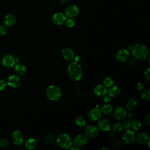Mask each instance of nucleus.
<instances>
[{
  "label": "nucleus",
  "instance_id": "7",
  "mask_svg": "<svg viewBox=\"0 0 150 150\" xmlns=\"http://www.w3.org/2000/svg\"><path fill=\"white\" fill-rule=\"evenodd\" d=\"M88 137L86 134H80L77 135L73 141L75 146L80 148L85 146L88 142Z\"/></svg>",
  "mask_w": 150,
  "mask_h": 150
},
{
  "label": "nucleus",
  "instance_id": "37",
  "mask_svg": "<svg viewBox=\"0 0 150 150\" xmlns=\"http://www.w3.org/2000/svg\"><path fill=\"white\" fill-rule=\"evenodd\" d=\"M144 77L145 78L149 81L150 80V68L148 67L145 71H144Z\"/></svg>",
  "mask_w": 150,
  "mask_h": 150
},
{
  "label": "nucleus",
  "instance_id": "14",
  "mask_svg": "<svg viewBox=\"0 0 150 150\" xmlns=\"http://www.w3.org/2000/svg\"><path fill=\"white\" fill-rule=\"evenodd\" d=\"M127 115V110L122 107H117L114 112V116L115 118L118 120H122L124 119Z\"/></svg>",
  "mask_w": 150,
  "mask_h": 150
},
{
  "label": "nucleus",
  "instance_id": "5",
  "mask_svg": "<svg viewBox=\"0 0 150 150\" xmlns=\"http://www.w3.org/2000/svg\"><path fill=\"white\" fill-rule=\"evenodd\" d=\"M79 13V9L77 5L71 4L69 5L65 9V15L69 18H74Z\"/></svg>",
  "mask_w": 150,
  "mask_h": 150
},
{
  "label": "nucleus",
  "instance_id": "17",
  "mask_svg": "<svg viewBox=\"0 0 150 150\" xmlns=\"http://www.w3.org/2000/svg\"><path fill=\"white\" fill-rule=\"evenodd\" d=\"M98 128L103 131H109L111 129V123L105 118L100 120L97 122Z\"/></svg>",
  "mask_w": 150,
  "mask_h": 150
},
{
  "label": "nucleus",
  "instance_id": "33",
  "mask_svg": "<svg viewBox=\"0 0 150 150\" xmlns=\"http://www.w3.org/2000/svg\"><path fill=\"white\" fill-rule=\"evenodd\" d=\"M64 23L66 25V26L67 27V28H71L72 27L74 26V24H75V22L73 20V18H66L65 22H64Z\"/></svg>",
  "mask_w": 150,
  "mask_h": 150
},
{
  "label": "nucleus",
  "instance_id": "9",
  "mask_svg": "<svg viewBox=\"0 0 150 150\" xmlns=\"http://www.w3.org/2000/svg\"><path fill=\"white\" fill-rule=\"evenodd\" d=\"M2 65L6 68H11L15 64V59L10 54H5L2 59Z\"/></svg>",
  "mask_w": 150,
  "mask_h": 150
},
{
  "label": "nucleus",
  "instance_id": "2",
  "mask_svg": "<svg viewBox=\"0 0 150 150\" xmlns=\"http://www.w3.org/2000/svg\"><path fill=\"white\" fill-rule=\"evenodd\" d=\"M133 56L138 60H144L149 54V50L146 46L141 43H137L132 47Z\"/></svg>",
  "mask_w": 150,
  "mask_h": 150
},
{
  "label": "nucleus",
  "instance_id": "18",
  "mask_svg": "<svg viewBox=\"0 0 150 150\" xmlns=\"http://www.w3.org/2000/svg\"><path fill=\"white\" fill-rule=\"evenodd\" d=\"M101 116V111L98 108L95 107L91 108L88 112V118L90 120L95 121L100 119Z\"/></svg>",
  "mask_w": 150,
  "mask_h": 150
},
{
  "label": "nucleus",
  "instance_id": "1",
  "mask_svg": "<svg viewBox=\"0 0 150 150\" xmlns=\"http://www.w3.org/2000/svg\"><path fill=\"white\" fill-rule=\"evenodd\" d=\"M67 74L73 81H79L82 77L83 70L81 65L76 62L70 63L67 67Z\"/></svg>",
  "mask_w": 150,
  "mask_h": 150
},
{
  "label": "nucleus",
  "instance_id": "22",
  "mask_svg": "<svg viewBox=\"0 0 150 150\" xmlns=\"http://www.w3.org/2000/svg\"><path fill=\"white\" fill-rule=\"evenodd\" d=\"M37 142L36 139L33 138H30L28 139L25 144V148L28 150H32L36 147Z\"/></svg>",
  "mask_w": 150,
  "mask_h": 150
},
{
  "label": "nucleus",
  "instance_id": "3",
  "mask_svg": "<svg viewBox=\"0 0 150 150\" xmlns=\"http://www.w3.org/2000/svg\"><path fill=\"white\" fill-rule=\"evenodd\" d=\"M46 96L47 98L52 101L58 100L61 96V90L59 87L55 85H50L46 89Z\"/></svg>",
  "mask_w": 150,
  "mask_h": 150
},
{
  "label": "nucleus",
  "instance_id": "24",
  "mask_svg": "<svg viewBox=\"0 0 150 150\" xmlns=\"http://www.w3.org/2000/svg\"><path fill=\"white\" fill-rule=\"evenodd\" d=\"M14 66V70L17 74L19 75H23L26 73V67L23 64L18 63L16 64Z\"/></svg>",
  "mask_w": 150,
  "mask_h": 150
},
{
  "label": "nucleus",
  "instance_id": "32",
  "mask_svg": "<svg viewBox=\"0 0 150 150\" xmlns=\"http://www.w3.org/2000/svg\"><path fill=\"white\" fill-rule=\"evenodd\" d=\"M123 145V143H122V141H121V140H115L113 142H112V146L114 149H120Z\"/></svg>",
  "mask_w": 150,
  "mask_h": 150
},
{
  "label": "nucleus",
  "instance_id": "11",
  "mask_svg": "<svg viewBox=\"0 0 150 150\" xmlns=\"http://www.w3.org/2000/svg\"><path fill=\"white\" fill-rule=\"evenodd\" d=\"M66 19V15L62 12H56L52 16V22L56 25H61L64 23Z\"/></svg>",
  "mask_w": 150,
  "mask_h": 150
},
{
  "label": "nucleus",
  "instance_id": "42",
  "mask_svg": "<svg viewBox=\"0 0 150 150\" xmlns=\"http://www.w3.org/2000/svg\"><path fill=\"white\" fill-rule=\"evenodd\" d=\"M145 123H146L147 125H148L150 124V115H148L145 117Z\"/></svg>",
  "mask_w": 150,
  "mask_h": 150
},
{
  "label": "nucleus",
  "instance_id": "31",
  "mask_svg": "<svg viewBox=\"0 0 150 150\" xmlns=\"http://www.w3.org/2000/svg\"><path fill=\"white\" fill-rule=\"evenodd\" d=\"M141 97L143 100H146V101H148L150 98V91H149V90L148 89L144 90L141 93Z\"/></svg>",
  "mask_w": 150,
  "mask_h": 150
},
{
  "label": "nucleus",
  "instance_id": "23",
  "mask_svg": "<svg viewBox=\"0 0 150 150\" xmlns=\"http://www.w3.org/2000/svg\"><path fill=\"white\" fill-rule=\"evenodd\" d=\"M138 105V100L135 98H130L127 104H126V107L129 110V111H132L134 110Z\"/></svg>",
  "mask_w": 150,
  "mask_h": 150
},
{
  "label": "nucleus",
  "instance_id": "15",
  "mask_svg": "<svg viewBox=\"0 0 150 150\" xmlns=\"http://www.w3.org/2000/svg\"><path fill=\"white\" fill-rule=\"evenodd\" d=\"M129 51L126 49H121L119 50L116 54V58L118 61L120 62H125L129 57Z\"/></svg>",
  "mask_w": 150,
  "mask_h": 150
},
{
  "label": "nucleus",
  "instance_id": "25",
  "mask_svg": "<svg viewBox=\"0 0 150 150\" xmlns=\"http://www.w3.org/2000/svg\"><path fill=\"white\" fill-rule=\"evenodd\" d=\"M100 110L102 112H103V114L108 115V114H111L113 112L114 109H113V107L111 104L107 103L101 107Z\"/></svg>",
  "mask_w": 150,
  "mask_h": 150
},
{
  "label": "nucleus",
  "instance_id": "29",
  "mask_svg": "<svg viewBox=\"0 0 150 150\" xmlns=\"http://www.w3.org/2000/svg\"><path fill=\"white\" fill-rule=\"evenodd\" d=\"M54 135L52 134L49 133L45 135L43 138V142L46 144H50L52 142H53V141H54Z\"/></svg>",
  "mask_w": 150,
  "mask_h": 150
},
{
  "label": "nucleus",
  "instance_id": "27",
  "mask_svg": "<svg viewBox=\"0 0 150 150\" xmlns=\"http://www.w3.org/2000/svg\"><path fill=\"white\" fill-rule=\"evenodd\" d=\"M75 124L79 127H84L86 125V120L82 116H78L75 119Z\"/></svg>",
  "mask_w": 150,
  "mask_h": 150
},
{
  "label": "nucleus",
  "instance_id": "30",
  "mask_svg": "<svg viewBox=\"0 0 150 150\" xmlns=\"http://www.w3.org/2000/svg\"><path fill=\"white\" fill-rule=\"evenodd\" d=\"M104 86L105 87H110L114 84V80L111 77H107L104 80Z\"/></svg>",
  "mask_w": 150,
  "mask_h": 150
},
{
  "label": "nucleus",
  "instance_id": "36",
  "mask_svg": "<svg viewBox=\"0 0 150 150\" xmlns=\"http://www.w3.org/2000/svg\"><path fill=\"white\" fill-rule=\"evenodd\" d=\"M9 145V141L6 139H1L0 140V146L2 148L6 147Z\"/></svg>",
  "mask_w": 150,
  "mask_h": 150
},
{
  "label": "nucleus",
  "instance_id": "13",
  "mask_svg": "<svg viewBox=\"0 0 150 150\" xmlns=\"http://www.w3.org/2000/svg\"><path fill=\"white\" fill-rule=\"evenodd\" d=\"M135 139L139 144H146L149 139V134L148 132H141L135 136Z\"/></svg>",
  "mask_w": 150,
  "mask_h": 150
},
{
  "label": "nucleus",
  "instance_id": "35",
  "mask_svg": "<svg viewBox=\"0 0 150 150\" xmlns=\"http://www.w3.org/2000/svg\"><path fill=\"white\" fill-rule=\"evenodd\" d=\"M8 29L6 26L0 25V36H4L7 33Z\"/></svg>",
  "mask_w": 150,
  "mask_h": 150
},
{
  "label": "nucleus",
  "instance_id": "6",
  "mask_svg": "<svg viewBox=\"0 0 150 150\" xmlns=\"http://www.w3.org/2000/svg\"><path fill=\"white\" fill-rule=\"evenodd\" d=\"M135 134L133 130L131 129H126V131L123 133L122 135V141L127 144H129L132 143L135 141Z\"/></svg>",
  "mask_w": 150,
  "mask_h": 150
},
{
  "label": "nucleus",
  "instance_id": "44",
  "mask_svg": "<svg viewBox=\"0 0 150 150\" xmlns=\"http://www.w3.org/2000/svg\"><path fill=\"white\" fill-rule=\"evenodd\" d=\"M74 60H75V62H78L80 61V56H78V55H77V56H74Z\"/></svg>",
  "mask_w": 150,
  "mask_h": 150
},
{
  "label": "nucleus",
  "instance_id": "39",
  "mask_svg": "<svg viewBox=\"0 0 150 150\" xmlns=\"http://www.w3.org/2000/svg\"><path fill=\"white\" fill-rule=\"evenodd\" d=\"M137 88L138 90H144V85L142 83H141V82H139L137 84Z\"/></svg>",
  "mask_w": 150,
  "mask_h": 150
},
{
  "label": "nucleus",
  "instance_id": "45",
  "mask_svg": "<svg viewBox=\"0 0 150 150\" xmlns=\"http://www.w3.org/2000/svg\"><path fill=\"white\" fill-rule=\"evenodd\" d=\"M69 149H71H71H72V150H73V149H77H77H79L80 148H79V147H77V146H76L74 145V146H70Z\"/></svg>",
  "mask_w": 150,
  "mask_h": 150
},
{
  "label": "nucleus",
  "instance_id": "40",
  "mask_svg": "<svg viewBox=\"0 0 150 150\" xmlns=\"http://www.w3.org/2000/svg\"><path fill=\"white\" fill-rule=\"evenodd\" d=\"M108 137L110 139H114L115 138V134L112 132H110L108 135Z\"/></svg>",
  "mask_w": 150,
  "mask_h": 150
},
{
  "label": "nucleus",
  "instance_id": "47",
  "mask_svg": "<svg viewBox=\"0 0 150 150\" xmlns=\"http://www.w3.org/2000/svg\"><path fill=\"white\" fill-rule=\"evenodd\" d=\"M101 149H102V150H103V149H107V150H108L109 149H108V148H103Z\"/></svg>",
  "mask_w": 150,
  "mask_h": 150
},
{
  "label": "nucleus",
  "instance_id": "4",
  "mask_svg": "<svg viewBox=\"0 0 150 150\" xmlns=\"http://www.w3.org/2000/svg\"><path fill=\"white\" fill-rule=\"evenodd\" d=\"M56 142L60 147L64 149H69L73 144L72 138L67 134H60L56 139Z\"/></svg>",
  "mask_w": 150,
  "mask_h": 150
},
{
  "label": "nucleus",
  "instance_id": "26",
  "mask_svg": "<svg viewBox=\"0 0 150 150\" xmlns=\"http://www.w3.org/2000/svg\"><path fill=\"white\" fill-rule=\"evenodd\" d=\"M141 127V122L138 119H134L131 121V127L134 131H138Z\"/></svg>",
  "mask_w": 150,
  "mask_h": 150
},
{
  "label": "nucleus",
  "instance_id": "8",
  "mask_svg": "<svg viewBox=\"0 0 150 150\" xmlns=\"http://www.w3.org/2000/svg\"><path fill=\"white\" fill-rule=\"evenodd\" d=\"M12 139L15 145H21L24 141V137L22 132L19 130L14 131L12 133Z\"/></svg>",
  "mask_w": 150,
  "mask_h": 150
},
{
  "label": "nucleus",
  "instance_id": "21",
  "mask_svg": "<svg viewBox=\"0 0 150 150\" xmlns=\"http://www.w3.org/2000/svg\"><path fill=\"white\" fill-rule=\"evenodd\" d=\"M107 91H108V96L111 97H115L118 96L121 93L120 88L118 86H113V85L108 87V90Z\"/></svg>",
  "mask_w": 150,
  "mask_h": 150
},
{
  "label": "nucleus",
  "instance_id": "41",
  "mask_svg": "<svg viewBox=\"0 0 150 150\" xmlns=\"http://www.w3.org/2000/svg\"><path fill=\"white\" fill-rule=\"evenodd\" d=\"M111 97H110L109 96H105L104 98V101L105 103H109L110 101H111Z\"/></svg>",
  "mask_w": 150,
  "mask_h": 150
},
{
  "label": "nucleus",
  "instance_id": "43",
  "mask_svg": "<svg viewBox=\"0 0 150 150\" xmlns=\"http://www.w3.org/2000/svg\"><path fill=\"white\" fill-rule=\"evenodd\" d=\"M59 1L61 4H64V5L67 4L69 2V0H59Z\"/></svg>",
  "mask_w": 150,
  "mask_h": 150
},
{
  "label": "nucleus",
  "instance_id": "10",
  "mask_svg": "<svg viewBox=\"0 0 150 150\" xmlns=\"http://www.w3.org/2000/svg\"><path fill=\"white\" fill-rule=\"evenodd\" d=\"M22 84L21 78L15 74L10 75L7 79V84L12 87H18Z\"/></svg>",
  "mask_w": 150,
  "mask_h": 150
},
{
  "label": "nucleus",
  "instance_id": "20",
  "mask_svg": "<svg viewBox=\"0 0 150 150\" xmlns=\"http://www.w3.org/2000/svg\"><path fill=\"white\" fill-rule=\"evenodd\" d=\"M16 22V17L11 13H9L6 15L4 20V22L5 26H13V25L15 24Z\"/></svg>",
  "mask_w": 150,
  "mask_h": 150
},
{
  "label": "nucleus",
  "instance_id": "46",
  "mask_svg": "<svg viewBox=\"0 0 150 150\" xmlns=\"http://www.w3.org/2000/svg\"><path fill=\"white\" fill-rule=\"evenodd\" d=\"M127 115H128V116L129 118H131L132 116V114L131 112H128V113L127 114Z\"/></svg>",
  "mask_w": 150,
  "mask_h": 150
},
{
  "label": "nucleus",
  "instance_id": "12",
  "mask_svg": "<svg viewBox=\"0 0 150 150\" xmlns=\"http://www.w3.org/2000/svg\"><path fill=\"white\" fill-rule=\"evenodd\" d=\"M85 134L90 138H96L98 136L99 129L94 125H88L85 128Z\"/></svg>",
  "mask_w": 150,
  "mask_h": 150
},
{
  "label": "nucleus",
  "instance_id": "28",
  "mask_svg": "<svg viewBox=\"0 0 150 150\" xmlns=\"http://www.w3.org/2000/svg\"><path fill=\"white\" fill-rule=\"evenodd\" d=\"M111 129L112 131L115 132H120L123 129L122 125L121 123L116 122L114 124L112 125H111Z\"/></svg>",
  "mask_w": 150,
  "mask_h": 150
},
{
  "label": "nucleus",
  "instance_id": "34",
  "mask_svg": "<svg viewBox=\"0 0 150 150\" xmlns=\"http://www.w3.org/2000/svg\"><path fill=\"white\" fill-rule=\"evenodd\" d=\"M122 125L123 129H128L131 128V121L128 119H126L123 121L122 123H121Z\"/></svg>",
  "mask_w": 150,
  "mask_h": 150
},
{
  "label": "nucleus",
  "instance_id": "16",
  "mask_svg": "<svg viewBox=\"0 0 150 150\" xmlns=\"http://www.w3.org/2000/svg\"><path fill=\"white\" fill-rule=\"evenodd\" d=\"M62 56L64 59L67 61L73 60L75 56L73 50L68 47H66L62 49Z\"/></svg>",
  "mask_w": 150,
  "mask_h": 150
},
{
  "label": "nucleus",
  "instance_id": "19",
  "mask_svg": "<svg viewBox=\"0 0 150 150\" xmlns=\"http://www.w3.org/2000/svg\"><path fill=\"white\" fill-rule=\"evenodd\" d=\"M94 93L98 97H103L107 93V89L104 85L97 84L94 88Z\"/></svg>",
  "mask_w": 150,
  "mask_h": 150
},
{
  "label": "nucleus",
  "instance_id": "38",
  "mask_svg": "<svg viewBox=\"0 0 150 150\" xmlns=\"http://www.w3.org/2000/svg\"><path fill=\"white\" fill-rule=\"evenodd\" d=\"M6 84H7V83H6V81L5 80L0 79V91L4 90L5 88Z\"/></svg>",
  "mask_w": 150,
  "mask_h": 150
}]
</instances>
